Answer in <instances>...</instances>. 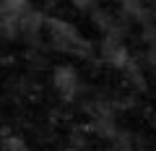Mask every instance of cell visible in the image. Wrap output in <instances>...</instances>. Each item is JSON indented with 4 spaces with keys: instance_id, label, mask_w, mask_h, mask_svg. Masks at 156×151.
Here are the masks:
<instances>
[{
    "instance_id": "obj_1",
    "label": "cell",
    "mask_w": 156,
    "mask_h": 151,
    "mask_svg": "<svg viewBox=\"0 0 156 151\" xmlns=\"http://www.w3.org/2000/svg\"><path fill=\"white\" fill-rule=\"evenodd\" d=\"M50 37H52V42H55L60 50H68V52H73V50H83V39L78 37V31L70 26V23H65V21H50Z\"/></svg>"
},
{
    "instance_id": "obj_2",
    "label": "cell",
    "mask_w": 156,
    "mask_h": 151,
    "mask_svg": "<svg viewBox=\"0 0 156 151\" xmlns=\"http://www.w3.org/2000/svg\"><path fill=\"white\" fill-rule=\"evenodd\" d=\"M52 84H55V89L60 91L62 99H70V96L78 91V76H76V70H70V68H60V70L52 76Z\"/></svg>"
},
{
    "instance_id": "obj_3",
    "label": "cell",
    "mask_w": 156,
    "mask_h": 151,
    "mask_svg": "<svg viewBox=\"0 0 156 151\" xmlns=\"http://www.w3.org/2000/svg\"><path fill=\"white\" fill-rule=\"evenodd\" d=\"M89 3L91 0H76V5H81V8H89Z\"/></svg>"
}]
</instances>
